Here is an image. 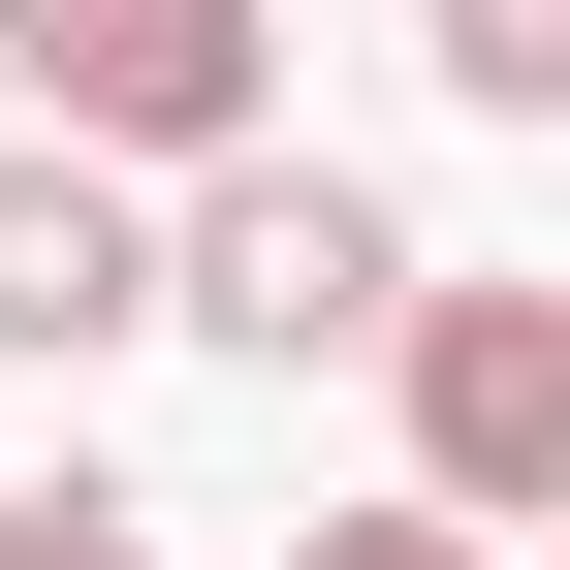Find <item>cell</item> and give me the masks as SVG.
I'll list each match as a JSON object with an SVG mask.
<instances>
[{
    "label": "cell",
    "mask_w": 570,
    "mask_h": 570,
    "mask_svg": "<svg viewBox=\"0 0 570 570\" xmlns=\"http://www.w3.org/2000/svg\"><path fill=\"white\" fill-rule=\"evenodd\" d=\"M127 317H159V190H96V159H32V127H0V348H32V381H96Z\"/></svg>",
    "instance_id": "obj_4"
},
{
    "label": "cell",
    "mask_w": 570,
    "mask_h": 570,
    "mask_svg": "<svg viewBox=\"0 0 570 570\" xmlns=\"http://www.w3.org/2000/svg\"><path fill=\"white\" fill-rule=\"evenodd\" d=\"M159 317H190V348H254V381H317V348H381V317H412V190L254 127V159H190V190H159Z\"/></svg>",
    "instance_id": "obj_1"
},
{
    "label": "cell",
    "mask_w": 570,
    "mask_h": 570,
    "mask_svg": "<svg viewBox=\"0 0 570 570\" xmlns=\"http://www.w3.org/2000/svg\"><path fill=\"white\" fill-rule=\"evenodd\" d=\"M0 96H32V159L190 190V159L285 127V32H254V0H0Z\"/></svg>",
    "instance_id": "obj_2"
},
{
    "label": "cell",
    "mask_w": 570,
    "mask_h": 570,
    "mask_svg": "<svg viewBox=\"0 0 570 570\" xmlns=\"http://www.w3.org/2000/svg\"><path fill=\"white\" fill-rule=\"evenodd\" d=\"M412 63H444L475 127H570V0H412Z\"/></svg>",
    "instance_id": "obj_5"
},
{
    "label": "cell",
    "mask_w": 570,
    "mask_h": 570,
    "mask_svg": "<svg viewBox=\"0 0 570 570\" xmlns=\"http://www.w3.org/2000/svg\"><path fill=\"white\" fill-rule=\"evenodd\" d=\"M254 32H285V0H254Z\"/></svg>",
    "instance_id": "obj_8"
},
{
    "label": "cell",
    "mask_w": 570,
    "mask_h": 570,
    "mask_svg": "<svg viewBox=\"0 0 570 570\" xmlns=\"http://www.w3.org/2000/svg\"><path fill=\"white\" fill-rule=\"evenodd\" d=\"M285 570H539V539H444V508H317Z\"/></svg>",
    "instance_id": "obj_7"
},
{
    "label": "cell",
    "mask_w": 570,
    "mask_h": 570,
    "mask_svg": "<svg viewBox=\"0 0 570 570\" xmlns=\"http://www.w3.org/2000/svg\"><path fill=\"white\" fill-rule=\"evenodd\" d=\"M0 570H159V508L127 475H0Z\"/></svg>",
    "instance_id": "obj_6"
},
{
    "label": "cell",
    "mask_w": 570,
    "mask_h": 570,
    "mask_svg": "<svg viewBox=\"0 0 570 570\" xmlns=\"http://www.w3.org/2000/svg\"><path fill=\"white\" fill-rule=\"evenodd\" d=\"M381 381H412V508H444V539H539V508H570V285H508V254H412Z\"/></svg>",
    "instance_id": "obj_3"
}]
</instances>
